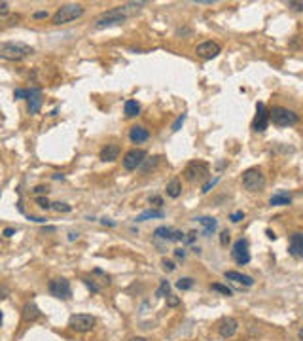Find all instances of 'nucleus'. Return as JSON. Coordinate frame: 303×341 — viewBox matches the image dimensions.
<instances>
[{
	"instance_id": "f257e3e1",
	"label": "nucleus",
	"mask_w": 303,
	"mask_h": 341,
	"mask_svg": "<svg viewBox=\"0 0 303 341\" xmlns=\"http://www.w3.org/2000/svg\"><path fill=\"white\" fill-rule=\"evenodd\" d=\"M148 2H127V4H121L118 8H112L108 12H102L95 19V29H106V27H116L121 25L125 19L133 17L136 13L142 10V6H146Z\"/></svg>"
},
{
	"instance_id": "f03ea898",
	"label": "nucleus",
	"mask_w": 303,
	"mask_h": 341,
	"mask_svg": "<svg viewBox=\"0 0 303 341\" xmlns=\"http://www.w3.org/2000/svg\"><path fill=\"white\" fill-rule=\"evenodd\" d=\"M34 49L23 42H4L0 46V57L6 61H23L25 57L33 55Z\"/></svg>"
},
{
	"instance_id": "7ed1b4c3",
	"label": "nucleus",
	"mask_w": 303,
	"mask_h": 341,
	"mask_svg": "<svg viewBox=\"0 0 303 341\" xmlns=\"http://www.w3.org/2000/svg\"><path fill=\"white\" fill-rule=\"evenodd\" d=\"M84 15V6L82 4H65L57 12L53 13V25H67Z\"/></svg>"
},
{
	"instance_id": "20e7f679",
	"label": "nucleus",
	"mask_w": 303,
	"mask_h": 341,
	"mask_svg": "<svg viewBox=\"0 0 303 341\" xmlns=\"http://www.w3.org/2000/svg\"><path fill=\"white\" fill-rule=\"evenodd\" d=\"M269 118L277 127H288V125H296L300 122V116L294 110H288L284 106H273L269 110Z\"/></svg>"
},
{
	"instance_id": "39448f33",
	"label": "nucleus",
	"mask_w": 303,
	"mask_h": 341,
	"mask_svg": "<svg viewBox=\"0 0 303 341\" xmlns=\"http://www.w3.org/2000/svg\"><path fill=\"white\" fill-rule=\"evenodd\" d=\"M242 186L248 192H260L266 186V174L258 167H250L242 172Z\"/></svg>"
},
{
	"instance_id": "423d86ee",
	"label": "nucleus",
	"mask_w": 303,
	"mask_h": 341,
	"mask_svg": "<svg viewBox=\"0 0 303 341\" xmlns=\"http://www.w3.org/2000/svg\"><path fill=\"white\" fill-rule=\"evenodd\" d=\"M210 174V167L208 163L201 161V159H194L186 165L184 169V176L190 180V182H195V180H205L206 176Z\"/></svg>"
},
{
	"instance_id": "0eeeda50",
	"label": "nucleus",
	"mask_w": 303,
	"mask_h": 341,
	"mask_svg": "<svg viewBox=\"0 0 303 341\" xmlns=\"http://www.w3.org/2000/svg\"><path fill=\"white\" fill-rule=\"evenodd\" d=\"M49 294L53 296V298H57V300H70V296H72V288H70V282L67 279H53L49 282L48 286Z\"/></svg>"
},
{
	"instance_id": "6e6552de",
	"label": "nucleus",
	"mask_w": 303,
	"mask_h": 341,
	"mask_svg": "<svg viewBox=\"0 0 303 341\" xmlns=\"http://www.w3.org/2000/svg\"><path fill=\"white\" fill-rule=\"evenodd\" d=\"M146 159H148V154H146L144 150L133 148V150H129V152L123 156V167L127 170H135V169H138V167H142Z\"/></svg>"
},
{
	"instance_id": "1a4fd4ad",
	"label": "nucleus",
	"mask_w": 303,
	"mask_h": 341,
	"mask_svg": "<svg viewBox=\"0 0 303 341\" xmlns=\"http://www.w3.org/2000/svg\"><path fill=\"white\" fill-rule=\"evenodd\" d=\"M68 326L74 330V332H89V330L95 326V317L91 315H85V313H80V315H72L68 318Z\"/></svg>"
},
{
	"instance_id": "9d476101",
	"label": "nucleus",
	"mask_w": 303,
	"mask_h": 341,
	"mask_svg": "<svg viewBox=\"0 0 303 341\" xmlns=\"http://www.w3.org/2000/svg\"><path fill=\"white\" fill-rule=\"evenodd\" d=\"M269 122H271L269 110L266 108L264 102H258V104H256V118H254V122H252V129H254L256 133H262V131H266L267 129Z\"/></svg>"
},
{
	"instance_id": "9b49d317",
	"label": "nucleus",
	"mask_w": 303,
	"mask_h": 341,
	"mask_svg": "<svg viewBox=\"0 0 303 341\" xmlns=\"http://www.w3.org/2000/svg\"><path fill=\"white\" fill-rule=\"evenodd\" d=\"M233 260L239 264V266H246L250 262V252H248V241L246 239H239L233 244V250H231Z\"/></svg>"
},
{
	"instance_id": "f8f14e48",
	"label": "nucleus",
	"mask_w": 303,
	"mask_h": 341,
	"mask_svg": "<svg viewBox=\"0 0 303 341\" xmlns=\"http://www.w3.org/2000/svg\"><path fill=\"white\" fill-rule=\"evenodd\" d=\"M222 48H220L218 42H212V40H206V42H201L197 49H195V53L201 57V59H214V57H218Z\"/></svg>"
},
{
	"instance_id": "ddd939ff",
	"label": "nucleus",
	"mask_w": 303,
	"mask_h": 341,
	"mask_svg": "<svg viewBox=\"0 0 303 341\" xmlns=\"http://www.w3.org/2000/svg\"><path fill=\"white\" fill-rule=\"evenodd\" d=\"M27 101H29V112L31 114H38L42 108V89L40 87H31L27 89Z\"/></svg>"
},
{
	"instance_id": "4468645a",
	"label": "nucleus",
	"mask_w": 303,
	"mask_h": 341,
	"mask_svg": "<svg viewBox=\"0 0 303 341\" xmlns=\"http://www.w3.org/2000/svg\"><path fill=\"white\" fill-rule=\"evenodd\" d=\"M239 330V322L235 320V318H224L222 322H220V326H218V334H220V338H224V340H230V338H233L235 336V332Z\"/></svg>"
},
{
	"instance_id": "2eb2a0df",
	"label": "nucleus",
	"mask_w": 303,
	"mask_h": 341,
	"mask_svg": "<svg viewBox=\"0 0 303 341\" xmlns=\"http://www.w3.org/2000/svg\"><path fill=\"white\" fill-rule=\"evenodd\" d=\"M154 235L158 239H165V241H184L186 239V235L182 232L174 230V228H165V226H159L158 230L154 232Z\"/></svg>"
},
{
	"instance_id": "dca6fc26",
	"label": "nucleus",
	"mask_w": 303,
	"mask_h": 341,
	"mask_svg": "<svg viewBox=\"0 0 303 341\" xmlns=\"http://www.w3.org/2000/svg\"><path fill=\"white\" fill-rule=\"evenodd\" d=\"M288 252L294 258H303V233L296 232L290 235V243H288Z\"/></svg>"
},
{
	"instance_id": "f3484780",
	"label": "nucleus",
	"mask_w": 303,
	"mask_h": 341,
	"mask_svg": "<svg viewBox=\"0 0 303 341\" xmlns=\"http://www.w3.org/2000/svg\"><path fill=\"white\" fill-rule=\"evenodd\" d=\"M129 138H131V142H135V144H140V142H146L150 138V131L146 127H142V125H135V127H131V131H129Z\"/></svg>"
},
{
	"instance_id": "a211bd4d",
	"label": "nucleus",
	"mask_w": 303,
	"mask_h": 341,
	"mask_svg": "<svg viewBox=\"0 0 303 341\" xmlns=\"http://www.w3.org/2000/svg\"><path fill=\"white\" fill-rule=\"evenodd\" d=\"M118 158H120V144L116 142H108L101 150V161H116Z\"/></svg>"
},
{
	"instance_id": "6ab92c4d",
	"label": "nucleus",
	"mask_w": 303,
	"mask_h": 341,
	"mask_svg": "<svg viewBox=\"0 0 303 341\" xmlns=\"http://www.w3.org/2000/svg\"><path fill=\"white\" fill-rule=\"evenodd\" d=\"M226 279L233 280V282H239L242 286H252L254 284V279L244 275V273H239V271H226Z\"/></svg>"
},
{
	"instance_id": "aec40b11",
	"label": "nucleus",
	"mask_w": 303,
	"mask_h": 341,
	"mask_svg": "<svg viewBox=\"0 0 303 341\" xmlns=\"http://www.w3.org/2000/svg\"><path fill=\"white\" fill-rule=\"evenodd\" d=\"M40 309H38V305L34 304V302H27V304L23 305V320H27V322H33V320H36V318H40Z\"/></svg>"
},
{
	"instance_id": "412c9836",
	"label": "nucleus",
	"mask_w": 303,
	"mask_h": 341,
	"mask_svg": "<svg viewBox=\"0 0 303 341\" xmlns=\"http://www.w3.org/2000/svg\"><path fill=\"white\" fill-rule=\"evenodd\" d=\"M197 220H199V224L205 228V230H203V235H205V237L212 235V233L216 232V228H218V222H216V218H210V216H201V218H197Z\"/></svg>"
},
{
	"instance_id": "4be33fe9",
	"label": "nucleus",
	"mask_w": 303,
	"mask_h": 341,
	"mask_svg": "<svg viewBox=\"0 0 303 341\" xmlns=\"http://www.w3.org/2000/svg\"><path fill=\"white\" fill-rule=\"evenodd\" d=\"M123 112H125V118H135V116L140 114V104L136 101H133V99H129L123 104Z\"/></svg>"
},
{
	"instance_id": "5701e85b",
	"label": "nucleus",
	"mask_w": 303,
	"mask_h": 341,
	"mask_svg": "<svg viewBox=\"0 0 303 341\" xmlns=\"http://www.w3.org/2000/svg\"><path fill=\"white\" fill-rule=\"evenodd\" d=\"M182 194V182L180 178H172L169 184H167V195L172 197V199H176V197H180Z\"/></svg>"
},
{
	"instance_id": "b1692460",
	"label": "nucleus",
	"mask_w": 303,
	"mask_h": 341,
	"mask_svg": "<svg viewBox=\"0 0 303 341\" xmlns=\"http://www.w3.org/2000/svg\"><path fill=\"white\" fill-rule=\"evenodd\" d=\"M290 203H292V197L288 194H277L269 199V205L271 207H284V205H290Z\"/></svg>"
},
{
	"instance_id": "393cba45",
	"label": "nucleus",
	"mask_w": 303,
	"mask_h": 341,
	"mask_svg": "<svg viewBox=\"0 0 303 341\" xmlns=\"http://www.w3.org/2000/svg\"><path fill=\"white\" fill-rule=\"evenodd\" d=\"M163 216H165V210H163V208H158V210L150 208V210H144L142 214H138V216H136V222H146V220H150V218H163Z\"/></svg>"
},
{
	"instance_id": "a878e982",
	"label": "nucleus",
	"mask_w": 303,
	"mask_h": 341,
	"mask_svg": "<svg viewBox=\"0 0 303 341\" xmlns=\"http://www.w3.org/2000/svg\"><path fill=\"white\" fill-rule=\"evenodd\" d=\"M195 280L190 279V277H184V279H178L176 280V288L178 290H190V288H194Z\"/></svg>"
},
{
	"instance_id": "bb28decb",
	"label": "nucleus",
	"mask_w": 303,
	"mask_h": 341,
	"mask_svg": "<svg viewBox=\"0 0 303 341\" xmlns=\"http://www.w3.org/2000/svg\"><path fill=\"white\" fill-rule=\"evenodd\" d=\"M159 156H154V158H148L144 161V165H142V170H144V172H150V170L152 169H156V167H158V163H159Z\"/></svg>"
},
{
	"instance_id": "cd10ccee",
	"label": "nucleus",
	"mask_w": 303,
	"mask_h": 341,
	"mask_svg": "<svg viewBox=\"0 0 303 341\" xmlns=\"http://www.w3.org/2000/svg\"><path fill=\"white\" fill-rule=\"evenodd\" d=\"M169 290H170L169 280H161V284H159L156 296H158V298H165V296H169Z\"/></svg>"
},
{
	"instance_id": "c85d7f7f",
	"label": "nucleus",
	"mask_w": 303,
	"mask_h": 341,
	"mask_svg": "<svg viewBox=\"0 0 303 341\" xmlns=\"http://www.w3.org/2000/svg\"><path fill=\"white\" fill-rule=\"evenodd\" d=\"M210 290H216V292L224 294V296H228V298L231 296V290H230V288H228V286H224V284H218V282L210 284Z\"/></svg>"
},
{
	"instance_id": "c756f323",
	"label": "nucleus",
	"mask_w": 303,
	"mask_h": 341,
	"mask_svg": "<svg viewBox=\"0 0 303 341\" xmlns=\"http://www.w3.org/2000/svg\"><path fill=\"white\" fill-rule=\"evenodd\" d=\"M51 208H55L57 212H70V210H72V207H70V205H67V203H53V205H51Z\"/></svg>"
},
{
	"instance_id": "7c9ffc66",
	"label": "nucleus",
	"mask_w": 303,
	"mask_h": 341,
	"mask_svg": "<svg viewBox=\"0 0 303 341\" xmlns=\"http://www.w3.org/2000/svg\"><path fill=\"white\" fill-rule=\"evenodd\" d=\"M36 203L40 205V208H44V210L51 208V205H53V203H49L48 201V197H36Z\"/></svg>"
},
{
	"instance_id": "2f4dec72",
	"label": "nucleus",
	"mask_w": 303,
	"mask_h": 341,
	"mask_svg": "<svg viewBox=\"0 0 303 341\" xmlns=\"http://www.w3.org/2000/svg\"><path fill=\"white\" fill-rule=\"evenodd\" d=\"M218 180H220V176H216V178H212V180H208V182H206L205 186H203V190H201V192H203V194H208V192H210V188H214V186L218 184Z\"/></svg>"
},
{
	"instance_id": "473e14b6",
	"label": "nucleus",
	"mask_w": 303,
	"mask_h": 341,
	"mask_svg": "<svg viewBox=\"0 0 303 341\" xmlns=\"http://www.w3.org/2000/svg\"><path fill=\"white\" fill-rule=\"evenodd\" d=\"M161 268L165 269L167 273H170V271H174V269H176V266H174V262H170V260H167V258H165V260L161 262Z\"/></svg>"
},
{
	"instance_id": "72a5a7b5",
	"label": "nucleus",
	"mask_w": 303,
	"mask_h": 341,
	"mask_svg": "<svg viewBox=\"0 0 303 341\" xmlns=\"http://www.w3.org/2000/svg\"><path fill=\"white\" fill-rule=\"evenodd\" d=\"M288 8H292L294 12H303V2H294V0H290L288 2Z\"/></svg>"
},
{
	"instance_id": "f704fd0d",
	"label": "nucleus",
	"mask_w": 303,
	"mask_h": 341,
	"mask_svg": "<svg viewBox=\"0 0 303 341\" xmlns=\"http://www.w3.org/2000/svg\"><path fill=\"white\" fill-rule=\"evenodd\" d=\"M184 120H186V114H180V116L176 118V122L172 123V131H178V129H180V125L184 123Z\"/></svg>"
},
{
	"instance_id": "c9c22d12",
	"label": "nucleus",
	"mask_w": 303,
	"mask_h": 341,
	"mask_svg": "<svg viewBox=\"0 0 303 341\" xmlns=\"http://www.w3.org/2000/svg\"><path fill=\"white\" fill-rule=\"evenodd\" d=\"M178 304H180V298H176V296H172V294H169V296H167V305H170V307H176Z\"/></svg>"
},
{
	"instance_id": "e433bc0d",
	"label": "nucleus",
	"mask_w": 303,
	"mask_h": 341,
	"mask_svg": "<svg viewBox=\"0 0 303 341\" xmlns=\"http://www.w3.org/2000/svg\"><path fill=\"white\" fill-rule=\"evenodd\" d=\"M242 218H244V212H242V210H237V212H233V214L230 216V220H231V222H235V224H237V222H241Z\"/></svg>"
},
{
	"instance_id": "4c0bfd02",
	"label": "nucleus",
	"mask_w": 303,
	"mask_h": 341,
	"mask_svg": "<svg viewBox=\"0 0 303 341\" xmlns=\"http://www.w3.org/2000/svg\"><path fill=\"white\" fill-rule=\"evenodd\" d=\"M220 243H222V244H228V243H230V232H228V230L220 233Z\"/></svg>"
},
{
	"instance_id": "58836bf2",
	"label": "nucleus",
	"mask_w": 303,
	"mask_h": 341,
	"mask_svg": "<svg viewBox=\"0 0 303 341\" xmlns=\"http://www.w3.org/2000/svg\"><path fill=\"white\" fill-rule=\"evenodd\" d=\"M161 203H163V199L161 197H150V205H154V207H161Z\"/></svg>"
},
{
	"instance_id": "ea45409f",
	"label": "nucleus",
	"mask_w": 303,
	"mask_h": 341,
	"mask_svg": "<svg viewBox=\"0 0 303 341\" xmlns=\"http://www.w3.org/2000/svg\"><path fill=\"white\" fill-rule=\"evenodd\" d=\"M48 192H49L48 186H36V188H34V194H36V195H40V194H48Z\"/></svg>"
},
{
	"instance_id": "a19ab883",
	"label": "nucleus",
	"mask_w": 303,
	"mask_h": 341,
	"mask_svg": "<svg viewBox=\"0 0 303 341\" xmlns=\"http://www.w3.org/2000/svg\"><path fill=\"white\" fill-rule=\"evenodd\" d=\"M195 237H197V233H195V232H190V233H188V235H186V239H184V243H188V244H190V243H194V241H195Z\"/></svg>"
},
{
	"instance_id": "79ce46f5",
	"label": "nucleus",
	"mask_w": 303,
	"mask_h": 341,
	"mask_svg": "<svg viewBox=\"0 0 303 341\" xmlns=\"http://www.w3.org/2000/svg\"><path fill=\"white\" fill-rule=\"evenodd\" d=\"M15 99H27V89H15Z\"/></svg>"
},
{
	"instance_id": "37998d69",
	"label": "nucleus",
	"mask_w": 303,
	"mask_h": 341,
	"mask_svg": "<svg viewBox=\"0 0 303 341\" xmlns=\"http://www.w3.org/2000/svg\"><path fill=\"white\" fill-rule=\"evenodd\" d=\"M33 17H34V19H46V17H48V12H34L33 13Z\"/></svg>"
},
{
	"instance_id": "c03bdc74",
	"label": "nucleus",
	"mask_w": 303,
	"mask_h": 341,
	"mask_svg": "<svg viewBox=\"0 0 303 341\" xmlns=\"http://www.w3.org/2000/svg\"><path fill=\"white\" fill-rule=\"evenodd\" d=\"M6 13H8V2H2V4H0V15L4 17Z\"/></svg>"
},
{
	"instance_id": "a18cd8bd",
	"label": "nucleus",
	"mask_w": 303,
	"mask_h": 341,
	"mask_svg": "<svg viewBox=\"0 0 303 341\" xmlns=\"http://www.w3.org/2000/svg\"><path fill=\"white\" fill-rule=\"evenodd\" d=\"M2 233H4V237H12L13 233H15V230H13V228H6Z\"/></svg>"
},
{
	"instance_id": "49530a36",
	"label": "nucleus",
	"mask_w": 303,
	"mask_h": 341,
	"mask_svg": "<svg viewBox=\"0 0 303 341\" xmlns=\"http://www.w3.org/2000/svg\"><path fill=\"white\" fill-rule=\"evenodd\" d=\"M174 256H176V258H184V256H186V250H184V248H176V250H174Z\"/></svg>"
},
{
	"instance_id": "de8ad7c7",
	"label": "nucleus",
	"mask_w": 303,
	"mask_h": 341,
	"mask_svg": "<svg viewBox=\"0 0 303 341\" xmlns=\"http://www.w3.org/2000/svg\"><path fill=\"white\" fill-rule=\"evenodd\" d=\"M33 222H38V224H42V222H46V218H36V216H31Z\"/></svg>"
},
{
	"instance_id": "09e8293b",
	"label": "nucleus",
	"mask_w": 303,
	"mask_h": 341,
	"mask_svg": "<svg viewBox=\"0 0 303 341\" xmlns=\"http://www.w3.org/2000/svg\"><path fill=\"white\" fill-rule=\"evenodd\" d=\"M129 341H148L146 338H131Z\"/></svg>"
},
{
	"instance_id": "8fccbe9b",
	"label": "nucleus",
	"mask_w": 303,
	"mask_h": 341,
	"mask_svg": "<svg viewBox=\"0 0 303 341\" xmlns=\"http://www.w3.org/2000/svg\"><path fill=\"white\" fill-rule=\"evenodd\" d=\"M102 224H108V226H116V224H114V222H110V220H106V218L102 220Z\"/></svg>"
},
{
	"instance_id": "3c124183",
	"label": "nucleus",
	"mask_w": 303,
	"mask_h": 341,
	"mask_svg": "<svg viewBox=\"0 0 303 341\" xmlns=\"http://www.w3.org/2000/svg\"><path fill=\"white\" fill-rule=\"evenodd\" d=\"M70 241H74V239H78V233H70V237H68Z\"/></svg>"
},
{
	"instance_id": "603ef678",
	"label": "nucleus",
	"mask_w": 303,
	"mask_h": 341,
	"mask_svg": "<svg viewBox=\"0 0 303 341\" xmlns=\"http://www.w3.org/2000/svg\"><path fill=\"white\" fill-rule=\"evenodd\" d=\"M300 340L303 341V330H300Z\"/></svg>"
}]
</instances>
